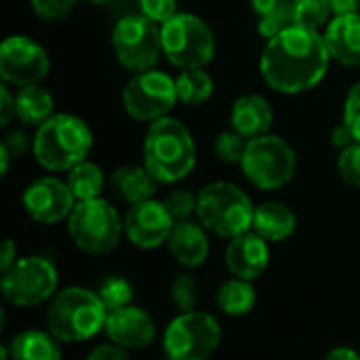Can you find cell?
Instances as JSON below:
<instances>
[{"mask_svg": "<svg viewBox=\"0 0 360 360\" xmlns=\"http://www.w3.org/2000/svg\"><path fill=\"white\" fill-rule=\"evenodd\" d=\"M331 53L319 30L291 25L270 38L259 57V72L266 84L285 95H297L323 82Z\"/></svg>", "mask_w": 360, "mask_h": 360, "instance_id": "6da1fadb", "label": "cell"}, {"mask_svg": "<svg viewBox=\"0 0 360 360\" xmlns=\"http://www.w3.org/2000/svg\"><path fill=\"white\" fill-rule=\"evenodd\" d=\"M196 165V143L188 127L171 116L154 120L143 139V167L158 184H177Z\"/></svg>", "mask_w": 360, "mask_h": 360, "instance_id": "7a4b0ae2", "label": "cell"}, {"mask_svg": "<svg viewBox=\"0 0 360 360\" xmlns=\"http://www.w3.org/2000/svg\"><path fill=\"white\" fill-rule=\"evenodd\" d=\"M108 310L97 291L84 287H68L55 293L46 306V331L61 344L89 342L105 331Z\"/></svg>", "mask_w": 360, "mask_h": 360, "instance_id": "3957f363", "label": "cell"}, {"mask_svg": "<svg viewBox=\"0 0 360 360\" xmlns=\"http://www.w3.org/2000/svg\"><path fill=\"white\" fill-rule=\"evenodd\" d=\"M93 148L89 124L74 114H53L36 129L34 158L51 173H70Z\"/></svg>", "mask_w": 360, "mask_h": 360, "instance_id": "277c9868", "label": "cell"}, {"mask_svg": "<svg viewBox=\"0 0 360 360\" xmlns=\"http://www.w3.org/2000/svg\"><path fill=\"white\" fill-rule=\"evenodd\" d=\"M255 207L245 190L230 181H213L198 192L196 219L219 238H236L253 230Z\"/></svg>", "mask_w": 360, "mask_h": 360, "instance_id": "5b68a950", "label": "cell"}, {"mask_svg": "<svg viewBox=\"0 0 360 360\" xmlns=\"http://www.w3.org/2000/svg\"><path fill=\"white\" fill-rule=\"evenodd\" d=\"M68 232L72 243L89 255L112 253L124 234V219L118 215L114 205L108 200L93 198L76 202L70 219Z\"/></svg>", "mask_w": 360, "mask_h": 360, "instance_id": "8992f818", "label": "cell"}, {"mask_svg": "<svg viewBox=\"0 0 360 360\" xmlns=\"http://www.w3.org/2000/svg\"><path fill=\"white\" fill-rule=\"evenodd\" d=\"M162 55L181 70H202L215 57V34L192 13H177L160 25Z\"/></svg>", "mask_w": 360, "mask_h": 360, "instance_id": "52a82bcc", "label": "cell"}, {"mask_svg": "<svg viewBox=\"0 0 360 360\" xmlns=\"http://www.w3.org/2000/svg\"><path fill=\"white\" fill-rule=\"evenodd\" d=\"M221 344V325L209 312H179L162 335V350L171 360H209Z\"/></svg>", "mask_w": 360, "mask_h": 360, "instance_id": "ba28073f", "label": "cell"}, {"mask_svg": "<svg viewBox=\"0 0 360 360\" xmlns=\"http://www.w3.org/2000/svg\"><path fill=\"white\" fill-rule=\"evenodd\" d=\"M59 287V272L55 264L40 255L19 257L8 270L2 272L0 289L8 304L15 308H34L51 302Z\"/></svg>", "mask_w": 360, "mask_h": 360, "instance_id": "9c48e42d", "label": "cell"}, {"mask_svg": "<svg viewBox=\"0 0 360 360\" xmlns=\"http://www.w3.org/2000/svg\"><path fill=\"white\" fill-rule=\"evenodd\" d=\"M240 167L245 177L259 190H281L293 179L297 156L283 137L266 133L249 139Z\"/></svg>", "mask_w": 360, "mask_h": 360, "instance_id": "30bf717a", "label": "cell"}, {"mask_svg": "<svg viewBox=\"0 0 360 360\" xmlns=\"http://www.w3.org/2000/svg\"><path fill=\"white\" fill-rule=\"evenodd\" d=\"M112 49L122 68L135 74L154 70L162 55L160 27L141 13L127 15L112 30Z\"/></svg>", "mask_w": 360, "mask_h": 360, "instance_id": "8fae6325", "label": "cell"}, {"mask_svg": "<svg viewBox=\"0 0 360 360\" xmlns=\"http://www.w3.org/2000/svg\"><path fill=\"white\" fill-rule=\"evenodd\" d=\"M177 101V82L160 70L135 74L122 91V105L127 114L148 124L169 116Z\"/></svg>", "mask_w": 360, "mask_h": 360, "instance_id": "7c38bea8", "label": "cell"}, {"mask_svg": "<svg viewBox=\"0 0 360 360\" xmlns=\"http://www.w3.org/2000/svg\"><path fill=\"white\" fill-rule=\"evenodd\" d=\"M51 70L46 51L32 38L11 36L0 46V78L6 84H38Z\"/></svg>", "mask_w": 360, "mask_h": 360, "instance_id": "4fadbf2b", "label": "cell"}, {"mask_svg": "<svg viewBox=\"0 0 360 360\" xmlns=\"http://www.w3.org/2000/svg\"><path fill=\"white\" fill-rule=\"evenodd\" d=\"M21 202L27 217L42 226H55L63 219H70L76 207V198L68 181L57 177H40L32 181L25 188Z\"/></svg>", "mask_w": 360, "mask_h": 360, "instance_id": "5bb4252c", "label": "cell"}, {"mask_svg": "<svg viewBox=\"0 0 360 360\" xmlns=\"http://www.w3.org/2000/svg\"><path fill=\"white\" fill-rule=\"evenodd\" d=\"M173 226L175 219L171 217L165 202H158L154 198L129 207L124 215V236L133 247L146 251L167 245Z\"/></svg>", "mask_w": 360, "mask_h": 360, "instance_id": "9a60e30c", "label": "cell"}, {"mask_svg": "<svg viewBox=\"0 0 360 360\" xmlns=\"http://www.w3.org/2000/svg\"><path fill=\"white\" fill-rule=\"evenodd\" d=\"M105 335L112 344H118L127 350H143L156 338L154 319L139 306H127L114 312H108Z\"/></svg>", "mask_w": 360, "mask_h": 360, "instance_id": "2e32d148", "label": "cell"}, {"mask_svg": "<svg viewBox=\"0 0 360 360\" xmlns=\"http://www.w3.org/2000/svg\"><path fill=\"white\" fill-rule=\"evenodd\" d=\"M270 243L264 240L257 232L249 230L230 240L226 249V266L234 278L255 281L270 266Z\"/></svg>", "mask_w": 360, "mask_h": 360, "instance_id": "e0dca14e", "label": "cell"}, {"mask_svg": "<svg viewBox=\"0 0 360 360\" xmlns=\"http://www.w3.org/2000/svg\"><path fill=\"white\" fill-rule=\"evenodd\" d=\"M169 253L173 255V259L186 268V270H196L200 268L211 253V245H209V236L207 230L200 221H175L173 232L167 240Z\"/></svg>", "mask_w": 360, "mask_h": 360, "instance_id": "ac0fdd59", "label": "cell"}, {"mask_svg": "<svg viewBox=\"0 0 360 360\" xmlns=\"http://www.w3.org/2000/svg\"><path fill=\"white\" fill-rule=\"evenodd\" d=\"M325 42L331 59L346 68H360V13L335 15L325 30Z\"/></svg>", "mask_w": 360, "mask_h": 360, "instance_id": "d6986e66", "label": "cell"}, {"mask_svg": "<svg viewBox=\"0 0 360 360\" xmlns=\"http://www.w3.org/2000/svg\"><path fill=\"white\" fill-rule=\"evenodd\" d=\"M230 122H232V129L238 131L243 137L255 139L270 131L274 122V110L266 97L257 93H249L234 101Z\"/></svg>", "mask_w": 360, "mask_h": 360, "instance_id": "ffe728a7", "label": "cell"}, {"mask_svg": "<svg viewBox=\"0 0 360 360\" xmlns=\"http://www.w3.org/2000/svg\"><path fill=\"white\" fill-rule=\"evenodd\" d=\"M110 186H112V192L118 200L133 207L137 202L154 198L158 181L154 179V175L143 165L141 167L139 165H124L112 173Z\"/></svg>", "mask_w": 360, "mask_h": 360, "instance_id": "44dd1931", "label": "cell"}, {"mask_svg": "<svg viewBox=\"0 0 360 360\" xmlns=\"http://www.w3.org/2000/svg\"><path fill=\"white\" fill-rule=\"evenodd\" d=\"M297 228V217L291 207L268 200L255 207L253 215V232H257L268 243H283L293 236Z\"/></svg>", "mask_w": 360, "mask_h": 360, "instance_id": "7402d4cb", "label": "cell"}, {"mask_svg": "<svg viewBox=\"0 0 360 360\" xmlns=\"http://www.w3.org/2000/svg\"><path fill=\"white\" fill-rule=\"evenodd\" d=\"M11 360H61V342L49 331L27 329L17 333L8 344Z\"/></svg>", "mask_w": 360, "mask_h": 360, "instance_id": "603a6c76", "label": "cell"}, {"mask_svg": "<svg viewBox=\"0 0 360 360\" xmlns=\"http://www.w3.org/2000/svg\"><path fill=\"white\" fill-rule=\"evenodd\" d=\"M53 95L40 86V84H27V86H19L17 95H15V110H17V118L30 127H40L42 122H46L53 116Z\"/></svg>", "mask_w": 360, "mask_h": 360, "instance_id": "cb8c5ba5", "label": "cell"}, {"mask_svg": "<svg viewBox=\"0 0 360 360\" xmlns=\"http://www.w3.org/2000/svg\"><path fill=\"white\" fill-rule=\"evenodd\" d=\"M255 302H257V291L253 283L245 278L232 276L215 293V304L219 312H224L226 316H234V319L249 314L255 308Z\"/></svg>", "mask_w": 360, "mask_h": 360, "instance_id": "d4e9b609", "label": "cell"}, {"mask_svg": "<svg viewBox=\"0 0 360 360\" xmlns=\"http://www.w3.org/2000/svg\"><path fill=\"white\" fill-rule=\"evenodd\" d=\"M103 184H105L103 171L95 162H89V160L76 165L68 173V186H70L76 202L99 198L101 190H103Z\"/></svg>", "mask_w": 360, "mask_h": 360, "instance_id": "484cf974", "label": "cell"}, {"mask_svg": "<svg viewBox=\"0 0 360 360\" xmlns=\"http://www.w3.org/2000/svg\"><path fill=\"white\" fill-rule=\"evenodd\" d=\"M177 97L186 105H202L213 97L215 84L213 78L205 70H184L177 78Z\"/></svg>", "mask_w": 360, "mask_h": 360, "instance_id": "4316f807", "label": "cell"}, {"mask_svg": "<svg viewBox=\"0 0 360 360\" xmlns=\"http://www.w3.org/2000/svg\"><path fill=\"white\" fill-rule=\"evenodd\" d=\"M293 19L295 25H304L310 30H321L327 25L333 15L331 0H293Z\"/></svg>", "mask_w": 360, "mask_h": 360, "instance_id": "83f0119b", "label": "cell"}, {"mask_svg": "<svg viewBox=\"0 0 360 360\" xmlns=\"http://www.w3.org/2000/svg\"><path fill=\"white\" fill-rule=\"evenodd\" d=\"M108 312L127 308L133 304V285L124 276H105L95 289Z\"/></svg>", "mask_w": 360, "mask_h": 360, "instance_id": "f1b7e54d", "label": "cell"}, {"mask_svg": "<svg viewBox=\"0 0 360 360\" xmlns=\"http://www.w3.org/2000/svg\"><path fill=\"white\" fill-rule=\"evenodd\" d=\"M171 302L179 312H194L198 306V283L190 272H181L171 283Z\"/></svg>", "mask_w": 360, "mask_h": 360, "instance_id": "f546056e", "label": "cell"}, {"mask_svg": "<svg viewBox=\"0 0 360 360\" xmlns=\"http://www.w3.org/2000/svg\"><path fill=\"white\" fill-rule=\"evenodd\" d=\"M249 139L243 137L238 131L230 129L217 135L215 139V156L224 162H240L245 156Z\"/></svg>", "mask_w": 360, "mask_h": 360, "instance_id": "4dcf8cb0", "label": "cell"}, {"mask_svg": "<svg viewBox=\"0 0 360 360\" xmlns=\"http://www.w3.org/2000/svg\"><path fill=\"white\" fill-rule=\"evenodd\" d=\"M162 202H165V207L169 209V213H171V217L175 221H186L192 215H196L198 194H192L190 190L177 188V190L169 192V196Z\"/></svg>", "mask_w": 360, "mask_h": 360, "instance_id": "1f68e13d", "label": "cell"}, {"mask_svg": "<svg viewBox=\"0 0 360 360\" xmlns=\"http://www.w3.org/2000/svg\"><path fill=\"white\" fill-rule=\"evenodd\" d=\"M291 25H295V19H293V8L287 6V8H281V11H274V13H268V15H262L259 21H257V32L270 40L274 36H278L281 32L289 30Z\"/></svg>", "mask_w": 360, "mask_h": 360, "instance_id": "d6a6232c", "label": "cell"}, {"mask_svg": "<svg viewBox=\"0 0 360 360\" xmlns=\"http://www.w3.org/2000/svg\"><path fill=\"white\" fill-rule=\"evenodd\" d=\"M338 171L342 175V179L352 186L360 188V143H352L350 148L342 150L338 156Z\"/></svg>", "mask_w": 360, "mask_h": 360, "instance_id": "836d02e7", "label": "cell"}, {"mask_svg": "<svg viewBox=\"0 0 360 360\" xmlns=\"http://www.w3.org/2000/svg\"><path fill=\"white\" fill-rule=\"evenodd\" d=\"M137 6L143 17L158 25L177 15V0H137Z\"/></svg>", "mask_w": 360, "mask_h": 360, "instance_id": "e575fe53", "label": "cell"}, {"mask_svg": "<svg viewBox=\"0 0 360 360\" xmlns=\"http://www.w3.org/2000/svg\"><path fill=\"white\" fill-rule=\"evenodd\" d=\"M344 124L352 131L354 139L360 143V82H356L344 101Z\"/></svg>", "mask_w": 360, "mask_h": 360, "instance_id": "d590c367", "label": "cell"}, {"mask_svg": "<svg viewBox=\"0 0 360 360\" xmlns=\"http://www.w3.org/2000/svg\"><path fill=\"white\" fill-rule=\"evenodd\" d=\"M30 2L32 8L42 19H59L76 4V0H30Z\"/></svg>", "mask_w": 360, "mask_h": 360, "instance_id": "8d00e7d4", "label": "cell"}, {"mask_svg": "<svg viewBox=\"0 0 360 360\" xmlns=\"http://www.w3.org/2000/svg\"><path fill=\"white\" fill-rule=\"evenodd\" d=\"M86 360H131V356H129L127 348L110 342V344H101V346L93 348Z\"/></svg>", "mask_w": 360, "mask_h": 360, "instance_id": "74e56055", "label": "cell"}, {"mask_svg": "<svg viewBox=\"0 0 360 360\" xmlns=\"http://www.w3.org/2000/svg\"><path fill=\"white\" fill-rule=\"evenodd\" d=\"M0 146H4L11 156H21L27 150L30 139H27V133H23V131H11Z\"/></svg>", "mask_w": 360, "mask_h": 360, "instance_id": "f35d334b", "label": "cell"}, {"mask_svg": "<svg viewBox=\"0 0 360 360\" xmlns=\"http://www.w3.org/2000/svg\"><path fill=\"white\" fill-rule=\"evenodd\" d=\"M13 114H17V110H15V97L11 95V91L6 89V84H2V89H0V124L6 127L11 122Z\"/></svg>", "mask_w": 360, "mask_h": 360, "instance_id": "ab89813d", "label": "cell"}, {"mask_svg": "<svg viewBox=\"0 0 360 360\" xmlns=\"http://www.w3.org/2000/svg\"><path fill=\"white\" fill-rule=\"evenodd\" d=\"M352 143H356V139H354L352 131H350L344 122H342L340 127L333 129V133H331V146H333V148H338V150L342 152V150L350 148Z\"/></svg>", "mask_w": 360, "mask_h": 360, "instance_id": "60d3db41", "label": "cell"}, {"mask_svg": "<svg viewBox=\"0 0 360 360\" xmlns=\"http://www.w3.org/2000/svg\"><path fill=\"white\" fill-rule=\"evenodd\" d=\"M291 4H293V0H251V6L257 13V17L281 11V8H287Z\"/></svg>", "mask_w": 360, "mask_h": 360, "instance_id": "b9f144b4", "label": "cell"}, {"mask_svg": "<svg viewBox=\"0 0 360 360\" xmlns=\"http://www.w3.org/2000/svg\"><path fill=\"white\" fill-rule=\"evenodd\" d=\"M17 259H19V257H17V245H15V240L6 238V240L2 243V253H0V272L8 270Z\"/></svg>", "mask_w": 360, "mask_h": 360, "instance_id": "7bdbcfd3", "label": "cell"}, {"mask_svg": "<svg viewBox=\"0 0 360 360\" xmlns=\"http://www.w3.org/2000/svg\"><path fill=\"white\" fill-rule=\"evenodd\" d=\"M331 6H333V17L360 13V0H331Z\"/></svg>", "mask_w": 360, "mask_h": 360, "instance_id": "ee69618b", "label": "cell"}, {"mask_svg": "<svg viewBox=\"0 0 360 360\" xmlns=\"http://www.w3.org/2000/svg\"><path fill=\"white\" fill-rule=\"evenodd\" d=\"M323 360H360V354L348 346H338V348L329 350Z\"/></svg>", "mask_w": 360, "mask_h": 360, "instance_id": "f6af8a7d", "label": "cell"}, {"mask_svg": "<svg viewBox=\"0 0 360 360\" xmlns=\"http://www.w3.org/2000/svg\"><path fill=\"white\" fill-rule=\"evenodd\" d=\"M8 165H11V154L4 146H0V175L2 177L8 173Z\"/></svg>", "mask_w": 360, "mask_h": 360, "instance_id": "bcb514c9", "label": "cell"}, {"mask_svg": "<svg viewBox=\"0 0 360 360\" xmlns=\"http://www.w3.org/2000/svg\"><path fill=\"white\" fill-rule=\"evenodd\" d=\"M0 359L11 360V352H8V344H2L0 346Z\"/></svg>", "mask_w": 360, "mask_h": 360, "instance_id": "7dc6e473", "label": "cell"}, {"mask_svg": "<svg viewBox=\"0 0 360 360\" xmlns=\"http://www.w3.org/2000/svg\"><path fill=\"white\" fill-rule=\"evenodd\" d=\"M93 4H112V2H116V0H91Z\"/></svg>", "mask_w": 360, "mask_h": 360, "instance_id": "c3c4849f", "label": "cell"}, {"mask_svg": "<svg viewBox=\"0 0 360 360\" xmlns=\"http://www.w3.org/2000/svg\"><path fill=\"white\" fill-rule=\"evenodd\" d=\"M167 360H171V359H167Z\"/></svg>", "mask_w": 360, "mask_h": 360, "instance_id": "681fc988", "label": "cell"}]
</instances>
